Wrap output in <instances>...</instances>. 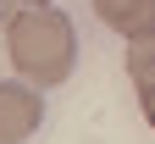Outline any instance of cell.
Masks as SVG:
<instances>
[{"label":"cell","instance_id":"6da1fadb","mask_svg":"<svg viewBox=\"0 0 155 144\" xmlns=\"http://www.w3.org/2000/svg\"><path fill=\"white\" fill-rule=\"evenodd\" d=\"M6 55L11 67L22 72V83L39 89H55L72 78V61H78V33H72V17L55 11V6H22L6 28Z\"/></svg>","mask_w":155,"mask_h":144},{"label":"cell","instance_id":"277c9868","mask_svg":"<svg viewBox=\"0 0 155 144\" xmlns=\"http://www.w3.org/2000/svg\"><path fill=\"white\" fill-rule=\"evenodd\" d=\"M127 78H133V89L155 83V39H133L127 45Z\"/></svg>","mask_w":155,"mask_h":144},{"label":"cell","instance_id":"7a4b0ae2","mask_svg":"<svg viewBox=\"0 0 155 144\" xmlns=\"http://www.w3.org/2000/svg\"><path fill=\"white\" fill-rule=\"evenodd\" d=\"M45 122V100L28 83H0V144H28Z\"/></svg>","mask_w":155,"mask_h":144},{"label":"cell","instance_id":"8992f818","mask_svg":"<svg viewBox=\"0 0 155 144\" xmlns=\"http://www.w3.org/2000/svg\"><path fill=\"white\" fill-rule=\"evenodd\" d=\"M22 11V0H0V28H11V17Z\"/></svg>","mask_w":155,"mask_h":144},{"label":"cell","instance_id":"52a82bcc","mask_svg":"<svg viewBox=\"0 0 155 144\" xmlns=\"http://www.w3.org/2000/svg\"><path fill=\"white\" fill-rule=\"evenodd\" d=\"M22 6H45V0H22Z\"/></svg>","mask_w":155,"mask_h":144},{"label":"cell","instance_id":"5b68a950","mask_svg":"<svg viewBox=\"0 0 155 144\" xmlns=\"http://www.w3.org/2000/svg\"><path fill=\"white\" fill-rule=\"evenodd\" d=\"M139 105H144V122L155 128V83H150V89H139Z\"/></svg>","mask_w":155,"mask_h":144},{"label":"cell","instance_id":"3957f363","mask_svg":"<svg viewBox=\"0 0 155 144\" xmlns=\"http://www.w3.org/2000/svg\"><path fill=\"white\" fill-rule=\"evenodd\" d=\"M94 17L122 33L127 45L133 39H155V0H94Z\"/></svg>","mask_w":155,"mask_h":144}]
</instances>
